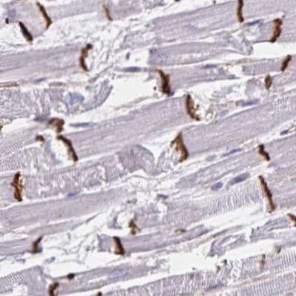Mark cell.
Returning <instances> with one entry per match:
<instances>
[{
	"label": "cell",
	"mask_w": 296,
	"mask_h": 296,
	"mask_svg": "<svg viewBox=\"0 0 296 296\" xmlns=\"http://www.w3.org/2000/svg\"><path fill=\"white\" fill-rule=\"evenodd\" d=\"M186 110H187V113H188V115L190 116V118H193V119H196V120H200L199 116H198L197 113H196V108H195V106H194V101L190 95L187 96V99H186Z\"/></svg>",
	"instance_id": "obj_4"
},
{
	"label": "cell",
	"mask_w": 296,
	"mask_h": 296,
	"mask_svg": "<svg viewBox=\"0 0 296 296\" xmlns=\"http://www.w3.org/2000/svg\"><path fill=\"white\" fill-rule=\"evenodd\" d=\"M259 153H260L262 156H263L266 160H270V156H269V154L264 150V146L263 145H261L260 147H259Z\"/></svg>",
	"instance_id": "obj_14"
},
{
	"label": "cell",
	"mask_w": 296,
	"mask_h": 296,
	"mask_svg": "<svg viewBox=\"0 0 296 296\" xmlns=\"http://www.w3.org/2000/svg\"><path fill=\"white\" fill-rule=\"evenodd\" d=\"M58 140H62V141L64 142L65 144H66L67 147H68V152H69L70 157L73 159L74 161H77V154H76V151H75V149H74L73 146H72L71 141H70L69 140H68V138H66L65 137H63V136H58Z\"/></svg>",
	"instance_id": "obj_7"
},
{
	"label": "cell",
	"mask_w": 296,
	"mask_h": 296,
	"mask_svg": "<svg viewBox=\"0 0 296 296\" xmlns=\"http://www.w3.org/2000/svg\"><path fill=\"white\" fill-rule=\"evenodd\" d=\"M19 26H20V27H21L22 33H23V35H24V37H25V38H26V39H27V41H29V42L32 41V40H33V37H32V35H31L30 33H29V31L27 30V28L25 27V25H24V24L22 23V22H19Z\"/></svg>",
	"instance_id": "obj_13"
},
{
	"label": "cell",
	"mask_w": 296,
	"mask_h": 296,
	"mask_svg": "<svg viewBox=\"0 0 296 296\" xmlns=\"http://www.w3.org/2000/svg\"><path fill=\"white\" fill-rule=\"evenodd\" d=\"M288 216H289L290 218H292V220H293V221H295V223H294V226L296 227V217H295L294 215H293V214H289V215H288Z\"/></svg>",
	"instance_id": "obj_21"
},
{
	"label": "cell",
	"mask_w": 296,
	"mask_h": 296,
	"mask_svg": "<svg viewBox=\"0 0 296 296\" xmlns=\"http://www.w3.org/2000/svg\"><path fill=\"white\" fill-rule=\"evenodd\" d=\"M91 49H92V46L90 45V44H88V45H87V47H84V49H82V51H81L80 58H79V63H80V67L85 70V71H88V68H87V66H86L85 59H86V58L88 57V51H89Z\"/></svg>",
	"instance_id": "obj_8"
},
{
	"label": "cell",
	"mask_w": 296,
	"mask_h": 296,
	"mask_svg": "<svg viewBox=\"0 0 296 296\" xmlns=\"http://www.w3.org/2000/svg\"><path fill=\"white\" fill-rule=\"evenodd\" d=\"M171 146L175 147L177 151H179L180 153V159H179V161H184L188 159L189 157V152L188 149H187L186 146L184 145V142H183L182 140V135L179 134L177 136V138L171 142Z\"/></svg>",
	"instance_id": "obj_1"
},
{
	"label": "cell",
	"mask_w": 296,
	"mask_h": 296,
	"mask_svg": "<svg viewBox=\"0 0 296 296\" xmlns=\"http://www.w3.org/2000/svg\"><path fill=\"white\" fill-rule=\"evenodd\" d=\"M177 1H178V0H177Z\"/></svg>",
	"instance_id": "obj_22"
},
{
	"label": "cell",
	"mask_w": 296,
	"mask_h": 296,
	"mask_svg": "<svg viewBox=\"0 0 296 296\" xmlns=\"http://www.w3.org/2000/svg\"><path fill=\"white\" fill-rule=\"evenodd\" d=\"M104 9H105V13H106V16H107V17H108V19H110V21H111V20H112V18H111V16H110V11H108V9L106 7H104Z\"/></svg>",
	"instance_id": "obj_19"
},
{
	"label": "cell",
	"mask_w": 296,
	"mask_h": 296,
	"mask_svg": "<svg viewBox=\"0 0 296 296\" xmlns=\"http://www.w3.org/2000/svg\"><path fill=\"white\" fill-rule=\"evenodd\" d=\"M113 240H115L116 242V250H115V253L116 254H119V255H123L125 253V251L123 249V246H122V243L120 241L119 238L118 237H114Z\"/></svg>",
	"instance_id": "obj_12"
},
{
	"label": "cell",
	"mask_w": 296,
	"mask_h": 296,
	"mask_svg": "<svg viewBox=\"0 0 296 296\" xmlns=\"http://www.w3.org/2000/svg\"><path fill=\"white\" fill-rule=\"evenodd\" d=\"M271 83H273V78H271V77L268 76V77L265 78V87H266V88H270Z\"/></svg>",
	"instance_id": "obj_17"
},
{
	"label": "cell",
	"mask_w": 296,
	"mask_h": 296,
	"mask_svg": "<svg viewBox=\"0 0 296 296\" xmlns=\"http://www.w3.org/2000/svg\"><path fill=\"white\" fill-rule=\"evenodd\" d=\"M58 282H57V283L52 284V285L50 286V290H49V293H50V295H52V296L54 295V293H54V291H55V290H56V288L58 287Z\"/></svg>",
	"instance_id": "obj_18"
},
{
	"label": "cell",
	"mask_w": 296,
	"mask_h": 296,
	"mask_svg": "<svg viewBox=\"0 0 296 296\" xmlns=\"http://www.w3.org/2000/svg\"><path fill=\"white\" fill-rule=\"evenodd\" d=\"M274 23V29H273V35L271 38L270 39V42H275L279 38L282 33V19H275L273 21Z\"/></svg>",
	"instance_id": "obj_6"
},
{
	"label": "cell",
	"mask_w": 296,
	"mask_h": 296,
	"mask_svg": "<svg viewBox=\"0 0 296 296\" xmlns=\"http://www.w3.org/2000/svg\"><path fill=\"white\" fill-rule=\"evenodd\" d=\"M221 186H222V183H219V184H216V185H214V186L212 187V189H213V190H217V189H220V188H221Z\"/></svg>",
	"instance_id": "obj_20"
},
{
	"label": "cell",
	"mask_w": 296,
	"mask_h": 296,
	"mask_svg": "<svg viewBox=\"0 0 296 296\" xmlns=\"http://www.w3.org/2000/svg\"><path fill=\"white\" fill-rule=\"evenodd\" d=\"M20 177H21V174L19 172H17L15 175L14 180L12 182V186L15 189V199L17 201H22V191H23V186H22V183L20 181Z\"/></svg>",
	"instance_id": "obj_2"
},
{
	"label": "cell",
	"mask_w": 296,
	"mask_h": 296,
	"mask_svg": "<svg viewBox=\"0 0 296 296\" xmlns=\"http://www.w3.org/2000/svg\"><path fill=\"white\" fill-rule=\"evenodd\" d=\"M159 74L160 75V77H161V90L164 94H167V95H171V86H170V76L167 75V74L164 73L162 70L160 69H157L156 70Z\"/></svg>",
	"instance_id": "obj_3"
},
{
	"label": "cell",
	"mask_w": 296,
	"mask_h": 296,
	"mask_svg": "<svg viewBox=\"0 0 296 296\" xmlns=\"http://www.w3.org/2000/svg\"><path fill=\"white\" fill-rule=\"evenodd\" d=\"M248 175L247 174H242V175H240V176L236 177L235 179L232 180V183H238V182H241V181L245 180L246 179H247Z\"/></svg>",
	"instance_id": "obj_16"
},
{
	"label": "cell",
	"mask_w": 296,
	"mask_h": 296,
	"mask_svg": "<svg viewBox=\"0 0 296 296\" xmlns=\"http://www.w3.org/2000/svg\"><path fill=\"white\" fill-rule=\"evenodd\" d=\"M37 5H38V8H39V10H40V12H41L42 16H43L44 18H45V20H46V28L47 29L51 26V24H52V19H51L50 16L47 15V11H46L45 7H44L43 5H41V4L38 3H38H37Z\"/></svg>",
	"instance_id": "obj_10"
},
{
	"label": "cell",
	"mask_w": 296,
	"mask_h": 296,
	"mask_svg": "<svg viewBox=\"0 0 296 296\" xmlns=\"http://www.w3.org/2000/svg\"><path fill=\"white\" fill-rule=\"evenodd\" d=\"M242 8H243V0H238V7H237V18H238L239 22H240V23H242V22L244 21Z\"/></svg>",
	"instance_id": "obj_11"
},
{
	"label": "cell",
	"mask_w": 296,
	"mask_h": 296,
	"mask_svg": "<svg viewBox=\"0 0 296 296\" xmlns=\"http://www.w3.org/2000/svg\"><path fill=\"white\" fill-rule=\"evenodd\" d=\"M259 179H260L261 183H262V187H263V190H264V192H265V194H266V197H267L268 201H269L270 206H271V212H273V210H274V209H275V205H274V203H273V194H271V190H270L269 188H268L267 183H266V181L264 180L263 178H262V176H260V177H259Z\"/></svg>",
	"instance_id": "obj_5"
},
{
	"label": "cell",
	"mask_w": 296,
	"mask_h": 296,
	"mask_svg": "<svg viewBox=\"0 0 296 296\" xmlns=\"http://www.w3.org/2000/svg\"><path fill=\"white\" fill-rule=\"evenodd\" d=\"M64 120L60 119V118H52V119L49 120V125L52 126V127L56 128V131L57 133H60L63 129V126H64Z\"/></svg>",
	"instance_id": "obj_9"
},
{
	"label": "cell",
	"mask_w": 296,
	"mask_h": 296,
	"mask_svg": "<svg viewBox=\"0 0 296 296\" xmlns=\"http://www.w3.org/2000/svg\"><path fill=\"white\" fill-rule=\"evenodd\" d=\"M291 59H292L291 56H288L287 58H285V60L282 62V68H281V71H284V70L287 68V67H288V65H289V62L291 61Z\"/></svg>",
	"instance_id": "obj_15"
}]
</instances>
